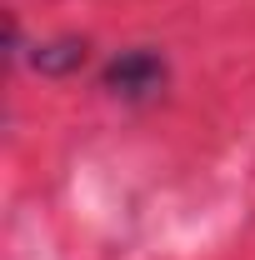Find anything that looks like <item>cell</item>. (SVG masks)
<instances>
[{"label":"cell","instance_id":"obj_1","mask_svg":"<svg viewBox=\"0 0 255 260\" xmlns=\"http://www.w3.org/2000/svg\"><path fill=\"white\" fill-rule=\"evenodd\" d=\"M165 75H170L165 70V55H155L150 45H135V50L110 55V65L100 70V85L110 95H120V100H150V95H160Z\"/></svg>","mask_w":255,"mask_h":260},{"label":"cell","instance_id":"obj_2","mask_svg":"<svg viewBox=\"0 0 255 260\" xmlns=\"http://www.w3.org/2000/svg\"><path fill=\"white\" fill-rule=\"evenodd\" d=\"M85 40H75V35H60V40H40L30 50V65L40 75H70V70H80L85 65Z\"/></svg>","mask_w":255,"mask_h":260}]
</instances>
